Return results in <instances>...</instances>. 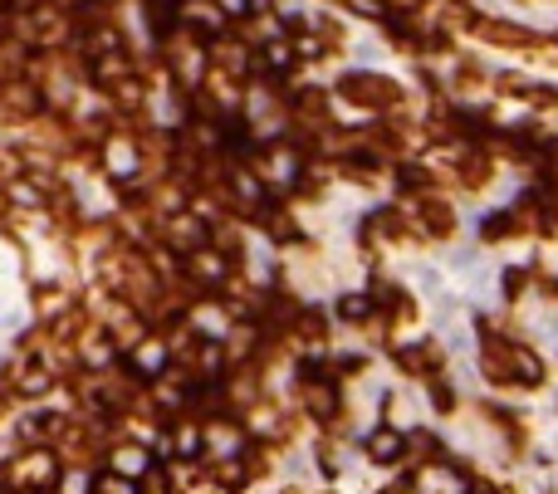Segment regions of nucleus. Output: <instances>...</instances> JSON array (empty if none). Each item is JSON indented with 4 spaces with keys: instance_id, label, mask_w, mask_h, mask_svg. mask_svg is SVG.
<instances>
[{
    "instance_id": "14",
    "label": "nucleus",
    "mask_w": 558,
    "mask_h": 494,
    "mask_svg": "<svg viewBox=\"0 0 558 494\" xmlns=\"http://www.w3.org/2000/svg\"><path fill=\"white\" fill-rule=\"evenodd\" d=\"M427 357H431V348H402V367H407V372H427Z\"/></svg>"
},
{
    "instance_id": "15",
    "label": "nucleus",
    "mask_w": 558,
    "mask_h": 494,
    "mask_svg": "<svg viewBox=\"0 0 558 494\" xmlns=\"http://www.w3.org/2000/svg\"><path fill=\"white\" fill-rule=\"evenodd\" d=\"M113 465H118V470H128V475H138V470H142V450H118V456H113Z\"/></svg>"
},
{
    "instance_id": "21",
    "label": "nucleus",
    "mask_w": 558,
    "mask_h": 494,
    "mask_svg": "<svg viewBox=\"0 0 558 494\" xmlns=\"http://www.w3.org/2000/svg\"><path fill=\"white\" fill-rule=\"evenodd\" d=\"M221 5V15L225 20H235V15H250V0H216Z\"/></svg>"
},
{
    "instance_id": "7",
    "label": "nucleus",
    "mask_w": 558,
    "mask_h": 494,
    "mask_svg": "<svg viewBox=\"0 0 558 494\" xmlns=\"http://www.w3.org/2000/svg\"><path fill=\"white\" fill-rule=\"evenodd\" d=\"M132 367H138L142 377H162V372H167V343H162V338L138 343V348H132Z\"/></svg>"
},
{
    "instance_id": "27",
    "label": "nucleus",
    "mask_w": 558,
    "mask_h": 494,
    "mask_svg": "<svg viewBox=\"0 0 558 494\" xmlns=\"http://www.w3.org/2000/svg\"><path fill=\"white\" fill-rule=\"evenodd\" d=\"M270 5H275V0H250V15H265Z\"/></svg>"
},
{
    "instance_id": "10",
    "label": "nucleus",
    "mask_w": 558,
    "mask_h": 494,
    "mask_svg": "<svg viewBox=\"0 0 558 494\" xmlns=\"http://www.w3.org/2000/svg\"><path fill=\"white\" fill-rule=\"evenodd\" d=\"M289 64H294V45H279V39H275V45H265V49H260V69L284 73Z\"/></svg>"
},
{
    "instance_id": "11",
    "label": "nucleus",
    "mask_w": 558,
    "mask_h": 494,
    "mask_svg": "<svg viewBox=\"0 0 558 494\" xmlns=\"http://www.w3.org/2000/svg\"><path fill=\"white\" fill-rule=\"evenodd\" d=\"M201 69H206V55H201V49H182V55H177L182 83H196V79H201Z\"/></svg>"
},
{
    "instance_id": "12",
    "label": "nucleus",
    "mask_w": 558,
    "mask_h": 494,
    "mask_svg": "<svg viewBox=\"0 0 558 494\" xmlns=\"http://www.w3.org/2000/svg\"><path fill=\"white\" fill-rule=\"evenodd\" d=\"M338 313H343V319L353 323V319H368V313H372V303L363 299V294H348V299L338 303Z\"/></svg>"
},
{
    "instance_id": "13",
    "label": "nucleus",
    "mask_w": 558,
    "mask_h": 494,
    "mask_svg": "<svg viewBox=\"0 0 558 494\" xmlns=\"http://www.w3.org/2000/svg\"><path fill=\"white\" fill-rule=\"evenodd\" d=\"M177 450H182V456H196V450H201V430H196L191 422L177 430Z\"/></svg>"
},
{
    "instance_id": "17",
    "label": "nucleus",
    "mask_w": 558,
    "mask_h": 494,
    "mask_svg": "<svg viewBox=\"0 0 558 494\" xmlns=\"http://www.w3.org/2000/svg\"><path fill=\"white\" fill-rule=\"evenodd\" d=\"M427 226H431V230H441V235H446V230H451V211H446V206L436 201V206H431V211H427Z\"/></svg>"
},
{
    "instance_id": "22",
    "label": "nucleus",
    "mask_w": 558,
    "mask_h": 494,
    "mask_svg": "<svg viewBox=\"0 0 558 494\" xmlns=\"http://www.w3.org/2000/svg\"><path fill=\"white\" fill-rule=\"evenodd\" d=\"M64 494H89L93 485H89V475H64V485H59Z\"/></svg>"
},
{
    "instance_id": "4",
    "label": "nucleus",
    "mask_w": 558,
    "mask_h": 494,
    "mask_svg": "<svg viewBox=\"0 0 558 494\" xmlns=\"http://www.w3.org/2000/svg\"><path fill=\"white\" fill-rule=\"evenodd\" d=\"M10 485H20V490H45V485H55V456H49V450H30V456L15 465Z\"/></svg>"
},
{
    "instance_id": "6",
    "label": "nucleus",
    "mask_w": 558,
    "mask_h": 494,
    "mask_svg": "<svg viewBox=\"0 0 558 494\" xmlns=\"http://www.w3.org/2000/svg\"><path fill=\"white\" fill-rule=\"evenodd\" d=\"M182 20L196 25V30H206V35H221L225 30V15H221L216 0H182Z\"/></svg>"
},
{
    "instance_id": "8",
    "label": "nucleus",
    "mask_w": 558,
    "mask_h": 494,
    "mask_svg": "<svg viewBox=\"0 0 558 494\" xmlns=\"http://www.w3.org/2000/svg\"><path fill=\"white\" fill-rule=\"evenodd\" d=\"M103 157H108V172H113V176H123V182H128V176H138V147H132V142L113 138Z\"/></svg>"
},
{
    "instance_id": "3",
    "label": "nucleus",
    "mask_w": 558,
    "mask_h": 494,
    "mask_svg": "<svg viewBox=\"0 0 558 494\" xmlns=\"http://www.w3.org/2000/svg\"><path fill=\"white\" fill-rule=\"evenodd\" d=\"M343 93L353 103H368V108H387L397 93H392V83L387 79H377V73H348L343 79Z\"/></svg>"
},
{
    "instance_id": "9",
    "label": "nucleus",
    "mask_w": 558,
    "mask_h": 494,
    "mask_svg": "<svg viewBox=\"0 0 558 494\" xmlns=\"http://www.w3.org/2000/svg\"><path fill=\"white\" fill-rule=\"evenodd\" d=\"M402 450H407V440H402L397 430H372L368 456L377 460V465H392V460H402Z\"/></svg>"
},
{
    "instance_id": "19",
    "label": "nucleus",
    "mask_w": 558,
    "mask_h": 494,
    "mask_svg": "<svg viewBox=\"0 0 558 494\" xmlns=\"http://www.w3.org/2000/svg\"><path fill=\"white\" fill-rule=\"evenodd\" d=\"M118 103H123V108H138V103H142V89H138V83H118Z\"/></svg>"
},
{
    "instance_id": "2",
    "label": "nucleus",
    "mask_w": 558,
    "mask_h": 494,
    "mask_svg": "<svg viewBox=\"0 0 558 494\" xmlns=\"http://www.w3.org/2000/svg\"><path fill=\"white\" fill-rule=\"evenodd\" d=\"M260 176L265 186H294L299 182V157H294V147H270V152L260 157Z\"/></svg>"
},
{
    "instance_id": "1",
    "label": "nucleus",
    "mask_w": 558,
    "mask_h": 494,
    "mask_svg": "<svg viewBox=\"0 0 558 494\" xmlns=\"http://www.w3.org/2000/svg\"><path fill=\"white\" fill-rule=\"evenodd\" d=\"M182 269L191 279H201V284H225V275H231V260H225L221 250L201 245V250H191V255H182Z\"/></svg>"
},
{
    "instance_id": "5",
    "label": "nucleus",
    "mask_w": 558,
    "mask_h": 494,
    "mask_svg": "<svg viewBox=\"0 0 558 494\" xmlns=\"http://www.w3.org/2000/svg\"><path fill=\"white\" fill-rule=\"evenodd\" d=\"M167 240H172V250H182V255L201 250V245H206V226H201V216H172V220H167Z\"/></svg>"
},
{
    "instance_id": "16",
    "label": "nucleus",
    "mask_w": 558,
    "mask_h": 494,
    "mask_svg": "<svg viewBox=\"0 0 558 494\" xmlns=\"http://www.w3.org/2000/svg\"><path fill=\"white\" fill-rule=\"evenodd\" d=\"M348 10H358V15H368V20L387 15V5H382V0H348Z\"/></svg>"
},
{
    "instance_id": "18",
    "label": "nucleus",
    "mask_w": 558,
    "mask_h": 494,
    "mask_svg": "<svg viewBox=\"0 0 558 494\" xmlns=\"http://www.w3.org/2000/svg\"><path fill=\"white\" fill-rule=\"evenodd\" d=\"M294 55H299V59H314V55H324V45H318L314 35H299V39H294Z\"/></svg>"
},
{
    "instance_id": "26",
    "label": "nucleus",
    "mask_w": 558,
    "mask_h": 494,
    "mask_svg": "<svg viewBox=\"0 0 558 494\" xmlns=\"http://www.w3.org/2000/svg\"><path fill=\"white\" fill-rule=\"evenodd\" d=\"M465 494H500V490H495V485H485V480H475V485L465 490Z\"/></svg>"
},
{
    "instance_id": "20",
    "label": "nucleus",
    "mask_w": 558,
    "mask_h": 494,
    "mask_svg": "<svg viewBox=\"0 0 558 494\" xmlns=\"http://www.w3.org/2000/svg\"><path fill=\"white\" fill-rule=\"evenodd\" d=\"M314 412L324 416V422H328V416L338 412V406H334V392H328V387H324V392H314Z\"/></svg>"
},
{
    "instance_id": "24",
    "label": "nucleus",
    "mask_w": 558,
    "mask_h": 494,
    "mask_svg": "<svg viewBox=\"0 0 558 494\" xmlns=\"http://www.w3.org/2000/svg\"><path fill=\"white\" fill-rule=\"evenodd\" d=\"M148 485H142V494H167V475H142Z\"/></svg>"
},
{
    "instance_id": "25",
    "label": "nucleus",
    "mask_w": 558,
    "mask_h": 494,
    "mask_svg": "<svg viewBox=\"0 0 558 494\" xmlns=\"http://www.w3.org/2000/svg\"><path fill=\"white\" fill-rule=\"evenodd\" d=\"M524 289V275H520V269H510V275H504V294H510V299H514V294H520Z\"/></svg>"
},
{
    "instance_id": "23",
    "label": "nucleus",
    "mask_w": 558,
    "mask_h": 494,
    "mask_svg": "<svg viewBox=\"0 0 558 494\" xmlns=\"http://www.w3.org/2000/svg\"><path fill=\"white\" fill-rule=\"evenodd\" d=\"M98 494H138V490H132V485H123V480H98Z\"/></svg>"
}]
</instances>
